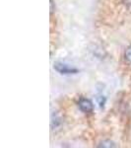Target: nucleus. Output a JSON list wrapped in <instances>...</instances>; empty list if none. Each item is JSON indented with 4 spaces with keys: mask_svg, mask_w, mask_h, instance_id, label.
Segmentation results:
<instances>
[{
    "mask_svg": "<svg viewBox=\"0 0 131 148\" xmlns=\"http://www.w3.org/2000/svg\"><path fill=\"white\" fill-rule=\"evenodd\" d=\"M54 69L57 71L58 73L63 74V75H69V74H76L79 72L76 67H73V66H70L69 64L60 62V61H57V62L54 63L53 65Z\"/></svg>",
    "mask_w": 131,
    "mask_h": 148,
    "instance_id": "obj_1",
    "label": "nucleus"
},
{
    "mask_svg": "<svg viewBox=\"0 0 131 148\" xmlns=\"http://www.w3.org/2000/svg\"><path fill=\"white\" fill-rule=\"evenodd\" d=\"M78 106H79V109L81 111L84 112V113H91V112H93V110H94L93 103L89 99H86V98H82V99L79 100Z\"/></svg>",
    "mask_w": 131,
    "mask_h": 148,
    "instance_id": "obj_2",
    "label": "nucleus"
},
{
    "mask_svg": "<svg viewBox=\"0 0 131 148\" xmlns=\"http://www.w3.org/2000/svg\"><path fill=\"white\" fill-rule=\"evenodd\" d=\"M99 147H108V148H111V147H115V144L111 141V140H104V141L101 142L99 144Z\"/></svg>",
    "mask_w": 131,
    "mask_h": 148,
    "instance_id": "obj_3",
    "label": "nucleus"
},
{
    "mask_svg": "<svg viewBox=\"0 0 131 148\" xmlns=\"http://www.w3.org/2000/svg\"><path fill=\"white\" fill-rule=\"evenodd\" d=\"M96 99H97V103L99 104V106L101 107V108H104V104H106V97L103 96V95H99V96H97Z\"/></svg>",
    "mask_w": 131,
    "mask_h": 148,
    "instance_id": "obj_4",
    "label": "nucleus"
},
{
    "mask_svg": "<svg viewBox=\"0 0 131 148\" xmlns=\"http://www.w3.org/2000/svg\"><path fill=\"white\" fill-rule=\"evenodd\" d=\"M125 58L127 59L129 62H131V47H128L125 51Z\"/></svg>",
    "mask_w": 131,
    "mask_h": 148,
    "instance_id": "obj_5",
    "label": "nucleus"
},
{
    "mask_svg": "<svg viewBox=\"0 0 131 148\" xmlns=\"http://www.w3.org/2000/svg\"><path fill=\"white\" fill-rule=\"evenodd\" d=\"M54 11V6H53V1L50 0V13H53Z\"/></svg>",
    "mask_w": 131,
    "mask_h": 148,
    "instance_id": "obj_6",
    "label": "nucleus"
}]
</instances>
